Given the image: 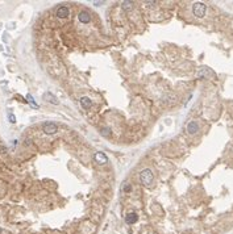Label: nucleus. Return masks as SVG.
<instances>
[{"mask_svg":"<svg viewBox=\"0 0 233 234\" xmlns=\"http://www.w3.org/2000/svg\"><path fill=\"white\" fill-rule=\"evenodd\" d=\"M121 7H122V9H124V11L129 12V11L133 9V2H128V0H125V2H122Z\"/></svg>","mask_w":233,"mask_h":234,"instance_id":"12","label":"nucleus"},{"mask_svg":"<svg viewBox=\"0 0 233 234\" xmlns=\"http://www.w3.org/2000/svg\"><path fill=\"white\" fill-rule=\"evenodd\" d=\"M130 191H132V185H130V184H125V185H124V192L128 193V192H130Z\"/></svg>","mask_w":233,"mask_h":234,"instance_id":"15","label":"nucleus"},{"mask_svg":"<svg viewBox=\"0 0 233 234\" xmlns=\"http://www.w3.org/2000/svg\"><path fill=\"white\" fill-rule=\"evenodd\" d=\"M197 76L199 78H213L215 76V72L212 71V70H209L208 67H201L199 71H197Z\"/></svg>","mask_w":233,"mask_h":234,"instance_id":"4","label":"nucleus"},{"mask_svg":"<svg viewBox=\"0 0 233 234\" xmlns=\"http://www.w3.org/2000/svg\"><path fill=\"white\" fill-rule=\"evenodd\" d=\"M103 3H104V2H94V4H95V6H102Z\"/></svg>","mask_w":233,"mask_h":234,"instance_id":"17","label":"nucleus"},{"mask_svg":"<svg viewBox=\"0 0 233 234\" xmlns=\"http://www.w3.org/2000/svg\"><path fill=\"white\" fill-rule=\"evenodd\" d=\"M69 13H70L69 8L66 7V6H62V7H59L58 9H57L55 15H57L58 19H66V17H69Z\"/></svg>","mask_w":233,"mask_h":234,"instance_id":"8","label":"nucleus"},{"mask_svg":"<svg viewBox=\"0 0 233 234\" xmlns=\"http://www.w3.org/2000/svg\"><path fill=\"white\" fill-rule=\"evenodd\" d=\"M205 12H207V6H205L204 3L197 2L192 6V13H194L196 17H199V19L205 16Z\"/></svg>","mask_w":233,"mask_h":234,"instance_id":"2","label":"nucleus"},{"mask_svg":"<svg viewBox=\"0 0 233 234\" xmlns=\"http://www.w3.org/2000/svg\"><path fill=\"white\" fill-rule=\"evenodd\" d=\"M108 130H109V129H107V128H104V129H103V132H102V133H103L104 136H108Z\"/></svg>","mask_w":233,"mask_h":234,"instance_id":"16","label":"nucleus"},{"mask_svg":"<svg viewBox=\"0 0 233 234\" xmlns=\"http://www.w3.org/2000/svg\"><path fill=\"white\" fill-rule=\"evenodd\" d=\"M42 132L45 134H47V136H53V134H55L57 132H58V126H57V124H54V122H45L42 125Z\"/></svg>","mask_w":233,"mask_h":234,"instance_id":"3","label":"nucleus"},{"mask_svg":"<svg viewBox=\"0 0 233 234\" xmlns=\"http://www.w3.org/2000/svg\"><path fill=\"white\" fill-rule=\"evenodd\" d=\"M8 118H9V121H11L12 124H15V122H16V117L13 116V113H12V112L8 113Z\"/></svg>","mask_w":233,"mask_h":234,"instance_id":"14","label":"nucleus"},{"mask_svg":"<svg viewBox=\"0 0 233 234\" xmlns=\"http://www.w3.org/2000/svg\"><path fill=\"white\" fill-rule=\"evenodd\" d=\"M26 101H28L29 104H32V107H34V108H38V104H37L36 101L33 100V98H32V95H30V94L26 95Z\"/></svg>","mask_w":233,"mask_h":234,"instance_id":"13","label":"nucleus"},{"mask_svg":"<svg viewBox=\"0 0 233 234\" xmlns=\"http://www.w3.org/2000/svg\"><path fill=\"white\" fill-rule=\"evenodd\" d=\"M94 161L98 163V165H105V163L108 162V157L105 155L103 151H98L94 155Z\"/></svg>","mask_w":233,"mask_h":234,"instance_id":"5","label":"nucleus"},{"mask_svg":"<svg viewBox=\"0 0 233 234\" xmlns=\"http://www.w3.org/2000/svg\"><path fill=\"white\" fill-rule=\"evenodd\" d=\"M186 130H187L188 134H196L197 132H199V124L196 121H190L186 126Z\"/></svg>","mask_w":233,"mask_h":234,"instance_id":"6","label":"nucleus"},{"mask_svg":"<svg viewBox=\"0 0 233 234\" xmlns=\"http://www.w3.org/2000/svg\"><path fill=\"white\" fill-rule=\"evenodd\" d=\"M78 21H79V23H82V24H88L90 21H91L90 12H87V11L79 12V15H78Z\"/></svg>","mask_w":233,"mask_h":234,"instance_id":"7","label":"nucleus"},{"mask_svg":"<svg viewBox=\"0 0 233 234\" xmlns=\"http://www.w3.org/2000/svg\"><path fill=\"white\" fill-rule=\"evenodd\" d=\"M153 180H154V175H153V171L150 169H144L140 173V182L144 187H150L153 184Z\"/></svg>","mask_w":233,"mask_h":234,"instance_id":"1","label":"nucleus"},{"mask_svg":"<svg viewBox=\"0 0 233 234\" xmlns=\"http://www.w3.org/2000/svg\"><path fill=\"white\" fill-rule=\"evenodd\" d=\"M137 221H138V216L136 214V213H133V212H132V213H128V214L125 216V222L128 224V225H133Z\"/></svg>","mask_w":233,"mask_h":234,"instance_id":"10","label":"nucleus"},{"mask_svg":"<svg viewBox=\"0 0 233 234\" xmlns=\"http://www.w3.org/2000/svg\"><path fill=\"white\" fill-rule=\"evenodd\" d=\"M43 100H46V101H49V103H51V104H54V105H57V104H59V100L55 98L54 95L51 94V92H46V94H43Z\"/></svg>","mask_w":233,"mask_h":234,"instance_id":"11","label":"nucleus"},{"mask_svg":"<svg viewBox=\"0 0 233 234\" xmlns=\"http://www.w3.org/2000/svg\"><path fill=\"white\" fill-rule=\"evenodd\" d=\"M81 105H82V108L83 109H90L92 105H94V103H92V100L88 98V96H82L81 98Z\"/></svg>","mask_w":233,"mask_h":234,"instance_id":"9","label":"nucleus"}]
</instances>
